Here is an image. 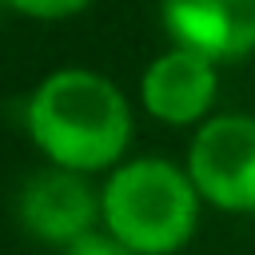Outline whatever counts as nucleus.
Instances as JSON below:
<instances>
[{
	"mask_svg": "<svg viewBox=\"0 0 255 255\" xmlns=\"http://www.w3.org/2000/svg\"><path fill=\"white\" fill-rule=\"evenodd\" d=\"M28 131L36 147L64 171H100L116 163L131 135L124 92L88 68H60L28 100Z\"/></svg>",
	"mask_w": 255,
	"mask_h": 255,
	"instance_id": "nucleus-1",
	"label": "nucleus"
},
{
	"mask_svg": "<svg viewBox=\"0 0 255 255\" xmlns=\"http://www.w3.org/2000/svg\"><path fill=\"white\" fill-rule=\"evenodd\" d=\"M104 227L131 255H171L179 251L199 219V191L187 171L147 155L120 163L100 195Z\"/></svg>",
	"mask_w": 255,
	"mask_h": 255,
	"instance_id": "nucleus-2",
	"label": "nucleus"
},
{
	"mask_svg": "<svg viewBox=\"0 0 255 255\" xmlns=\"http://www.w3.org/2000/svg\"><path fill=\"white\" fill-rule=\"evenodd\" d=\"M187 179L223 211H255V116L207 120L191 139Z\"/></svg>",
	"mask_w": 255,
	"mask_h": 255,
	"instance_id": "nucleus-3",
	"label": "nucleus"
},
{
	"mask_svg": "<svg viewBox=\"0 0 255 255\" xmlns=\"http://www.w3.org/2000/svg\"><path fill=\"white\" fill-rule=\"evenodd\" d=\"M171 48H187L211 64L255 52V0H159Z\"/></svg>",
	"mask_w": 255,
	"mask_h": 255,
	"instance_id": "nucleus-4",
	"label": "nucleus"
},
{
	"mask_svg": "<svg viewBox=\"0 0 255 255\" xmlns=\"http://www.w3.org/2000/svg\"><path fill=\"white\" fill-rule=\"evenodd\" d=\"M16 211H20V223L28 235L68 251L76 239L92 235L96 215H100V199L80 171L44 167L20 187Z\"/></svg>",
	"mask_w": 255,
	"mask_h": 255,
	"instance_id": "nucleus-5",
	"label": "nucleus"
},
{
	"mask_svg": "<svg viewBox=\"0 0 255 255\" xmlns=\"http://www.w3.org/2000/svg\"><path fill=\"white\" fill-rule=\"evenodd\" d=\"M143 108L163 120V124H195L207 116L215 100V64L187 52V48H167L155 56L139 80Z\"/></svg>",
	"mask_w": 255,
	"mask_h": 255,
	"instance_id": "nucleus-6",
	"label": "nucleus"
},
{
	"mask_svg": "<svg viewBox=\"0 0 255 255\" xmlns=\"http://www.w3.org/2000/svg\"><path fill=\"white\" fill-rule=\"evenodd\" d=\"M4 8H16L24 16H36V20H64V16H76L84 12L92 0H0Z\"/></svg>",
	"mask_w": 255,
	"mask_h": 255,
	"instance_id": "nucleus-7",
	"label": "nucleus"
},
{
	"mask_svg": "<svg viewBox=\"0 0 255 255\" xmlns=\"http://www.w3.org/2000/svg\"><path fill=\"white\" fill-rule=\"evenodd\" d=\"M64 255H131L124 243H116L112 235H100V231H92V235H84V239H76Z\"/></svg>",
	"mask_w": 255,
	"mask_h": 255,
	"instance_id": "nucleus-8",
	"label": "nucleus"
},
{
	"mask_svg": "<svg viewBox=\"0 0 255 255\" xmlns=\"http://www.w3.org/2000/svg\"><path fill=\"white\" fill-rule=\"evenodd\" d=\"M0 8H4V4H0Z\"/></svg>",
	"mask_w": 255,
	"mask_h": 255,
	"instance_id": "nucleus-9",
	"label": "nucleus"
}]
</instances>
